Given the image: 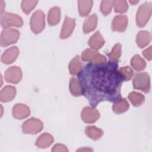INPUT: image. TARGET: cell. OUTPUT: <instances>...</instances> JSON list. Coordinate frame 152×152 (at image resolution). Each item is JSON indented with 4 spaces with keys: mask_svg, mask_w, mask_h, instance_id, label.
<instances>
[{
    "mask_svg": "<svg viewBox=\"0 0 152 152\" xmlns=\"http://www.w3.org/2000/svg\"><path fill=\"white\" fill-rule=\"evenodd\" d=\"M119 71L125 81H129L134 76V71L132 69L128 66L120 68Z\"/></svg>",
    "mask_w": 152,
    "mask_h": 152,
    "instance_id": "cell-31",
    "label": "cell"
},
{
    "mask_svg": "<svg viewBox=\"0 0 152 152\" xmlns=\"http://www.w3.org/2000/svg\"><path fill=\"white\" fill-rule=\"evenodd\" d=\"M104 43L105 41L103 36L99 31H97L90 37L88 44L92 49L96 50L100 49Z\"/></svg>",
    "mask_w": 152,
    "mask_h": 152,
    "instance_id": "cell-17",
    "label": "cell"
},
{
    "mask_svg": "<svg viewBox=\"0 0 152 152\" xmlns=\"http://www.w3.org/2000/svg\"><path fill=\"white\" fill-rule=\"evenodd\" d=\"M69 71L72 75H78L82 70V63L79 55H76L69 64Z\"/></svg>",
    "mask_w": 152,
    "mask_h": 152,
    "instance_id": "cell-21",
    "label": "cell"
},
{
    "mask_svg": "<svg viewBox=\"0 0 152 152\" xmlns=\"http://www.w3.org/2000/svg\"><path fill=\"white\" fill-rule=\"evenodd\" d=\"M152 11V5L150 2H145L141 4L137 12L136 23L138 27H144L148 21Z\"/></svg>",
    "mask_w": 152,
    "mask_h": 152,
    "instance_id": "cell-2",
    "label": "cell"
},
{
    "mask_svg": "<svg viewBox=\"0 0 152 152\" xmlns=\"http://www.w3.org/2000/svg\"><path fill=\"white\" fill-rule=\"evenodd\" d=\"M4 76L7 82L17 84L22 78V71L20 67L12 66L6 70Z\"/></svg>",
    "mask_w": 152,
    "mask_h": 152,
    "instance_id": "cell-10",
    "label": "cell"
},
{
    "mask_svg": "<svg viewBox=\"0 0 152 152\" xmlns=\"http://www.w3.org/2000/svg\"><path fill=\"white\" fill-rule=\"evenodd\" d=\"M138 2H139V1H129V2H130L131 4H132V5H135L136 4L138 3Z\"/></svg>",
    "mask_w": 152,
    "mask_h": 152,
    "instance_id": "cell-37",
    "label": "cell"
},
{
    "mask_svg": "<svg viewBox=\"0 0 152 152\" xmlns=\"http://www.w3.org/2000/svg\"><path fill=\"white\" fill-rule=\"evenodd\" d=\"M81 59L83 61L90 62L93 64H104L107 62V59L104 56L100 54L96 50L90 49H87L83 52Z\"/></svg>",
    "mask_w": 152,
    "mask_h": 152,
    "instance_id": "cell-8",
    "label": "cell"
},
{
    "mask_svg": "<svg viewBox=\"0 0 152 152\" xmlns=\"http://www.w3.org/2000/svg\"><path fill=\"white\" fill-rule=\"evenodd\" d=\"M121 45L119 43H116L112 48V51L107 53V56L109 57L110 61H118V60L121 57L122 51H121Z\"/></svg>",
    "mask_w": 152,
    "mask_h": 152,
    "instance_id": "cell-28",
    "label": "cell"
},
{
    "mask_svg": "<svg viewBox=\"0 0 152 152\" xmlns=\"http://www.w3.org/2000/svg\"><path fill=\"white\" fill-rule=\"evenodd\" d=\"M81 118L83 121L88 124H92L96 122L100 118V113L96 107L86 106L81 111Z\"/></svg>",
    "mask_w": 152,
    "mask_h": 152,
    "instance_id": "cell-9",
    "label": "cell"
},
{
    "mask_svg": "<svg viewBox=\"0 0 152 152\" xmlns=\"http://www.w3.org/2000/svg\"><path fill=\"white\" fill-rule=\"evenodd\" d=\"M77 151H93L92 149L91 148H80L79 150H78Z\"/></svg>",
    "mask_w": 152,
    "mask_h": 152,
    "instance_id": "cell-36",
    "label": "cell"
},
{
    "mask_svg": "<svg viewBox=\"0 0 152 152\" xmlns=\"http://www.w3.org/2000/svg\"><path fill=\"white\" fill-rule=\"evenodd\" d=\"M133 87L145 93L150 90V78L148 73L142 72L135 74L133 81Z\"/></svg>",
    "mask_w": 152,
    "mask_h": 152,
    "instance_id": "cell-4",
    "label": "cell"
},
{
    "mask_svg": "<svg viewBox=\"0 0 152 152\" xmlns=\"http://www.w3.org/2000/svg\"><path fill=\"white\" fill-rule=\"evenodd\" d=\"M5 4L3 1H1V14L4 12V9L5 8Z\"/></svg>",
    "mask_w": 152,
    "mask_h": 152,
    "instance_id": "cell-35",
    "label": "cell"
},
{
    "mask_svg": "<svg viewBox=\"0 0 152 152\" xmlns=\"http://www.w3.org/2000/svg\"><path fill=\"white\" fill-rule=\"evenodd\" d=\"M114 11L117 13H125L128 9V5L126 1H113Z\"/></svg>",
    "mask_w": 152,
    "mask_h": 152,
    "instance_id": "cell-29",
    "label": "cell"
},
{
    "mask_svg": "<svg viewBox=\"0 0 152 152\" xmlns=\"http://www.w3.org/2000/svg\"><path fill=\"white\" fill-rule=\"evenodd\" d=\"M113 7V1L103 0L100 4V11L104 15H107L112 11Z\"/></svg>",
    "mask_w": 152,
    "mask_h": 152,
    "instance_id": "cell-32",
    "label": "cell"
},
{
    "mask_svg": "<svg viewBox=\"0 0 152 152\" xmlns=\"http://www.w3.org/2000/svg\"><path fill=\"white\" fill-rule=\"evenodd\" d=\"M16 88L12 86H6L1 91L0 100L2 102H9L15 97Z\"/></svg>",
    "mask_w": 152,
    "mask_h": 152,
    "instance_id": "cell-15",
    "label": "cell"
},
{
    "mask_svg": "<svg viewBox=\"0 0 152 152\" xmlns=\"http://www.w3.org/2000/svg\"><path fill=\"white\" fill-rule=\"evenodd\" d=\"M142 55L148 61H151V58H152V57H151V46H150L147 49H145L142 52Z\"/></svg>",
    "mask_w": 152,
    "mask_h": 152,
    "instance_id": "cell-34",
    "label": "cell"
},
{
    "mask_svg": "<svg viewBox=\"0 0 152 152\" xmlns=\"http://www.w3.org/2000/svg\"><path fill=\"white\" fill-rule=\"evenodd\" d=\"M45 27V15L42 10L36 11L30 19V28L35 34H39Z\"/></svg>",
    "mask_w": 152,
    "mask_h": 152,
    "instance_id": "cell-5",
    "label": "cell"
},
{
    "mask_svg": "<svg viewBox=\"0 0 152 152\" xmlns=\"http://www.w3.org/2000/svg\"><path fill=\"white\" fill-rule=\"evenodd\" d=\"M97 24V16L96 14H93L91 15L87 18L83 24V30L84 33H88L93 31Z\"/></svg>",
    "mask_w": 152,
    "mask_h": 152,
    "instance_id": "cell-19",
    "label": "cell"
},
{
    "mask_svg": "<svg viewBox=\"0 0 152 152\" xmlns=\"http://www.w3.org/2000/svg\"><path fill=\"white\" fill-rule=\"evenodd\" d=\"M93 1H78V12L81 17L87 16L91 11L93 6Z\"/></svg>",
    "mask_w": 152,
    "mask_h": 152,
    "instance_id": "cell-25",
    "label": "cell"
},
{
    "mask_svg": "<svg viewBox=\"0 0 152 152\" xmlns=\"http://www.w3.org/2000/svg\"><path fill=\"white\" fill-rule=\"evenodd\" d=\"M128 19L125 15H118L115 16L112 22V29L115 31L123 32L128 26Z\"/></svg>",
    "mask_w": 152,
    "mask_h": 152,
    "instance_id": "cell-12",
    "label": "cell"
},
{
    "mask_svg": "<svg viewBox=\"0 0 152 152\" xmlns=\"http://www.w3.org/2000/svg\"><path fill=\"white\" fill-rule=\"evenodd\" d=\"M52 151H68L66 147L61 144H55L52 148Z\"/></svg>",
    "mask_w": 152,
    "mask_h": 152,
    "instance_id": "cell-33",
    "label": "cell"
},
{
    "mask_svg": "<svg viewBox=\"0 0 152 152\" xmlns=\"http://www.w3.org/2000/svg\"><path fill=\"white\" fill-rule=\"evenodd\" d=\"M61 19V9L58 7L51 8L48 15V22L50 26H55L59 23Z\"/></svg>",
    "mask_w": 152,
    "mask_h": 152,
    "instance_id": "cell-18",
    "label": "cell"
},
{
    "mask_svg": "<svg viewBox=\"0 0 152 152\" xmlns=\"http://www.w3.org/2000/svg\"><path fill=\"white\" fill-rule=\"evenodd\" d=\"M18 54V48L17 46H12L3 53L1 56V62L5 64H10L16 60Z\"/></svg>",
    "mask_w": 152,
    "mask_h": 152,
    "instance_id": "cell-14",
    "label": "cell"
},
{
    "mask_svg": "<svg viewBox=\"0 0 152 152\" xmlns=\"http://www.w3.org/2000/svg\"><path fill=\"white\" fill-rule=\"evenodd\" d=\"M54 141V138L52 135L45 132L41 134L36 140L35 144L40 148H46L50 147Z\"/></svg>",
    "mask_w": 152,
    "mask_h": 152,
    "instance_id": "cell-16",
    "label": "cell"
},
{
    "mask_svg": "<svg viewBox=\"0 0 152 152\" xmlns=\"http://www.w3.org/2000/svg\"><path fill=\"white\" fill-rule=\"evenodd\" d=\"M151 41L150 33L145 30H141L138 32L136 37V42L138 46L140 48H143L147 46Z\"/></svg>",
    "mask_w": 152,
    "mask_h": 152,
    "instance_id": "cell-20",
    "label": "cell"
},
{
    "mask_svg": "<svg viewBox=\"0 0 152 152\" xmlns=\"http://www.w3.org/2000/svg\"><path fill=\"white\" fill-rule=\"evenodd\" d=\"M131 65L133 68L137 71H142L146 67L145 61L139 55H135L132 58Z\"/></svg>",
    "mask_w": 152,
    "mask_h": 152,
    "instance_id": "cell-26",
    "label": "cell"
},
{
    "mask_svg": "<svg viewBox=\"0 0 152 152\" xmlns=\"http://www.w3.org/2000/svg\"><path fill=\"white\" fill-rule=\"evenodd\" d=\"M21 128L24 134H36L42 131L43 128V124L37 118H31L23 122Z\"/></svg>",
    "mask_w": 152,
    "mask_h": 152,
    "instance_id": "cell-6",
    "label": "cell"
},
{
    "mask_svg": "<svg viewBox=\"0 0 152 152\" xmlns=\"http://www.w3.org/2000/svg\"><path fill=\"white\" fill-rule=\"evenodd\" d=\"M12 116L17 119H23L28 117L30 114V110L28 106L23 103L15 104L12 110Z\"/></svg>",
    "mask_w": 152,
    "mask_h": 152,
    "instance_id": "cell-13",
    "label": "cell"
},
{
    "mask_svg": "<svg viewBox=\"0 0 152 152\" xmlns=\"http://www.w3.org/2000/svg\"><path fill=\"white\" fill-rule=\"evenodd\" d=\"M83 95L91 107H96L103 101L115 102L121 99L123 77L118 69V61L86 65L78 74Z\"/></svg>",
    "mask_w": 152,
    "mask_h": 152,
    "instance_id": "cell-1",
    "label": "cell"
},
{
    "mask_svg": "<svg viewBox=\"0 0 152 152\" xmlns=\"http://www.w3.org/2000/svg\"><path fill=\"white\" fill-rule=\"evenodd\" d=\"M128 99L133 106L138 107L141 106L145 100V97L140 93L136 91L131 92L128 95Z\"/></svg>",
    "mask_w": 152,
    "mask_h": 152,
    "instance_id": "cell-27",
    "label": "cell"
},
{
    "mask_svg": "<svg viewBox=\"0 0 152 152\" xmlns=\"http://www.w3.org/2000/svg\"><path fill=\"white\" fill-rule=\"evenodd\" d=\"M85 134L88 138L96 141L103 136V131L95 126H88L85 129Z\"/></svg>",
    "mask_w": 152,
    "mask_h": 152,
    "instance_id": "cell-23",
    "label": "cell"
},
{
    "mask_svg": "<svg viewBox=\"0 0 152 152\" xmlns=\"http://www.w3.org/2000/svg\"><path fill=\"white\" fill-rule=\"evenodd\" d=\"M1 25L5 29L10 27H21L23 25V21L22 18L17 14L4 12L1 14Z\"/></svg>",
    "mask_w": 152,
    "mask_h": 152,
    "instance_id": "cell-3",
    "label": "cell"
},
{
    "mask_svg": "<svg viewBox=\"0 0 152 152\" xmlns=\"http://www.w3.org/2000/svg\"><path fill=\"white\" fill-rule=\"evenodd\" d=\"M69 90L74 96H80L83 94L82 86L80 81L75 77H72L69 81Z\"/></svg>",
    "mask_w": 152,
    "mask_h": 152,
    "instance_id": "cell-22",
    "label": "cell"
},
{
    "mask_svg": "<svg viewBox=\"0 0 152 152\" xmlns=\"http://www.w3.org/2000/svg\"><path fill=\"white\" fill-rule=\"evenodd\" d=\"M129 104L125 98L121 99L120 100L114 102L112 106V110L116 114H121L125 112L128 110Z\"/></svg>",
    "mask_w": 152,
    "mask_h": 152,
    "instance_id": "cell-24",
    "label": "cell"
},
{
    "mask_svg": "<svg viewBox=\"0 0 152 152\" xmlns=\"http://www.w3.org/2000/svg\"><path fill=\"white\" fill-rule=\"evenodd\" d=\"M20 37V31L14 28H6L1 34V46L6 47L16 43Z\"/></svg>",
    "mask_w": 152,
    "mask_h": 152,
    "instance_id": "cell-7",
    "label": "cell"
},
{
    "mask_svg": "<svg viewBox=\"0 0 152 152\" xmlns=\"http://www.w3.org/2000/svg\"><path fill=\"white\" fill-rule=\"evenodd\" d=\"M75 26V20L65 16L62 29L61 30L60 37L61 39H65L69 37L72 33Z\"/></svg>",
    "mask_w": 152,
    "mask_h": 152,
    "instance_id": "cell-11",
    "label": "cell"
},
{
    "mask_svg": "<svg viewBox=\"0 0 152 152\" xmlns=\"http://www.w3.org/2000/svg\"><path fill=\"white\" fill-rule=\"evenodd\" d=\"M38 1H23L21 7L23 11L26 14H28L36 7Z\"/></svg>",
    "mask_w": 152,
    "mask_h": 152,
    "instance_id": "cell-30",
    "label": "cell"
}]
</instances>
